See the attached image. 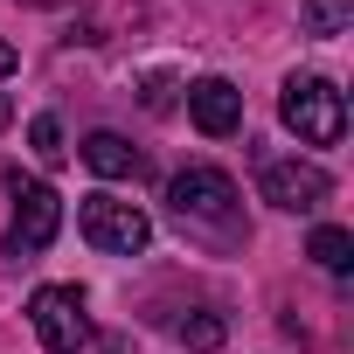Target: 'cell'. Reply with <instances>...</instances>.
Masks as SVG:
<instances>
[{
    "label": "cell",
    "mask_w": 354,
    "mask_h": 354,
    "mask_svg": "<svg viewBox=\"0 0 354 354\" xmlns=\"http://www.w3.org/2000/svg\"><path fill=\"white\" fill-rule=\"evenodd\" d=\"M167 209H174V223H181L188 236H202V243H243L250 230H243V202H236V181L223 167H181L167 181Z\"/></svg>",
    "instance_id": "cell-1"
},
{
    "label": "cell",
    "mask_w": 354,
    "mask_h": 354,
    "mask_svg": "<svg viewBox=\"0 0 354 354\" xmlns=\"http://www.w3.org/2000/svg\"><path fill=\"white\" fill-rule=\"evenodd\" d=\"M278 118L306 139V146H340L347 132V104L326 77H285V97H278Z\"/></svg>",
    "instance_id": "cell-2"
},
{
    "label": "cell",
    "mask_w": 354,
    "mask_h": 354,
    "mask_svg": "<svg viewBox=\"0 0 354 354\" xmlns=\"http://www.w3.org/2000/svg\"><path fill=\"white\" fill-rule=\"evenodd\" d=\"M77 230H84V243H91V250H104V257H139V250L153 243L146 209H132V202H118V195H84Z\"/></svg>",
    "instance_id": "cell-3"
},
{
    "label": "cell",
    "mask_w": 354,
    "mask_h": 354,
    "mask_svg": "<svg viewBox=\"0 0 354 354\" xmlns=\"http://www.w3.org/2000/svg\"><path fill=\"white\" fill-rule=\"evenodd\" d=\"M8 195H15V223H8V250L15 257H35L56 243V223H63V202L56 188L42 181H21V174H8Z\"/></svg>",
    "instance_id": "cell-4"
},
{
    "label": "cell",
    "mask_w": 354,
    "mask_h": 354,
    "mask_svg": "<svg viewBox=\"0 0 354 354\" xmlns=\"http://www.w3.org/2000/svg\"><path fill=\"white\" fill-rule=\"evenodd\" d=\"M257 195L271 209H285V216H313V209H326L333 181H326V167H313V160H264L257 167Z\"/></svg>",
    "instance_id": "cell-5"
},
{
    "label": "cell",
    "mask_w": 354,
    "mask_h": 354,
    "mask_svg": "<svg viewBox=\"0 0 354 354\" xmlns=\"http://www.w3.org/2000/svg\"><path fill=\"white\" fill-rule=\"evenodd\" d=\"M28 319H35V333H42L49 354H77L91 340V313H84V292L77 285H42L28 299Z\"/></svg>",
    "instance_id": "cell-6"
},
{
    "label": "cell",
    "mask_w": 354,
    "mask_h": 354,
    "mask_svg": "<svg viewBox=\"0 0 354 354\" xmlns=\"http://www.w3.org/2000/svg\"><path fill=\"white\" fill-rule=\"evenodd\" d=\"M188 118H195L209 139H230V132L243 125V91H236L230 77H202V84H188Z\"/></svg>",
    "instance_id": "cell-7"
},
{
    "label": "cell",
    "mask_w": 354,
    "mask_h": 354,
    "mask_svg": "<svg viewBox=\"0 0 354 354\" xmlns=\"http://www.w3.org/2000/svg\"><path fill=\"white\" fill-rule=\"evenodd\" d=\"M84 167L104 174V181H125V174H139V153H132L125 132H91L84 139Z\"/></svg>",
    "instance_id": "cell-8"
},
{
    "label": "cell",
    "mask_w": 354,
    "mask_h": 354,
    "mask_svg": "<svg viewBox=\"0 0 354 354\" xmlns=\"http://www.w3.org/2000/svg\"><path fill=\"white\" fill-rule=\"evenodd\" d=\"M306 257H313L319 271H347V264H354V236H347V230H333V223H319V230H313V243H306Z\"/></svg>",
    "instance_id": "cell-9"
},
{
    "label": "cell",
    "mask_w": 354,
    "mask_h": 354,
    "mask_svg": "<svg viewBox=\"0 0 354 354\" xmlns=\"http://www.w3.org/2000/svg\"><path fill=\"white\" fill-rule=\"evenodd\" d=\"M306 35H340L347 21H354V0H306Z\"/></svg>",
    "instance_id": "cell-10"
},
{
    "label": "cell",
    "mask_w": 354,
    "mask_h": 354,
    "mask_svg": "<svg viewBox=\"0 0 354 354\" xmlns=\"http://www.w3.org/2000/svg\"><path fill=\"white\" fill-rule=\"evenodd\" d=\"M28 146H35V160L56 167V160H63V125H56V118H35V125H28Z\"/></svg>",
    "instance_id": "cell-11"
},
{
    "label": "cell",
    "mask_w": 354,
    "mask_h": 354,
    "mask_svg": "<svg viewBox=\"0 0 354 354\" xmlns=\"http://www.w3.org/2000/svg\"><path fill=\"white\" fill-rule=\"evenodd\" d=\"M181 340H188L195 354H216V347H223V319H209V313H202V319H181Z\"/></svg>",
    "instance_id": "cell-12"
},
{
    "label": "cell",
    "mask_w": 354,
    "mask_h": 354,
    "mask_svg": "<svg viewBox=\"0 0 354 354\" xmlns=\"http://www.w3.org/2000/svg\"><path fill=\"white\" fill-rule=\"evenodd\" d=\"M15 63H21V56H15V42H0V77H15Z\"/></svg>",
    "instance_id": "cell-13"
},
{
    "label": "cell",
    "mask_w": 354,
    "mask_h": 354,
    "mask_svg": "<svg viewBox=\"0 0 354 354\" xmlns=\"http://www.w3.org/2000/svg\"><path fill=\"white\" fill-rule=\"evenodd\" d=\"M21 8H63V0H21Z\"/></svg>",
    "instance_id": "cell-14"
},
{
    "label": "cell",
    "mask_w": 354,
    "mask_h": 354,
    "mask_svg": "<svg viewBox=\"0 0 354 354\" xmlns=\"http://www.w3.org/2000/svg\"><path fill=\"white\" fill-rule=\"evenodd\" d=\"M8 118H15V104H8V97H0V125H8Z\"/></svg>",
    "instance_id": "cell-15"
}]
</instances>
